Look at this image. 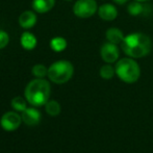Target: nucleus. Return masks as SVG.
I'll return each instance as SVG.
<instances>
[{
	"label": "nucleus",
	"mask_w": 153,
	"mask_h": 153,
	"mask_svg": "<svg viewBox=\"0 0 153 153\" xmlns=\"http://www.w3.org/2000/svg\"><path fill=\"white\" fill-rule=\"evenodd\" d=\"M100 55H101V59L106 62V64L117 62L120 55L118 45L111 42L104 43L100 48Z\"/></svg>",
	"instance_id": "nucleus-7"
},
{
	"label": "nucleus",
	"mask_w": 153,
	"mask_h": 153,
	"mask_svg": "<svg viewBox=\"0 0 153 153\" xmlns=\"http://www.w3.org/2000/svg\"><path fill=\"white\" fill-rule=\"evenodd\" d=\"M116 75L123 82L134 83L141 76V68L132 57H125L116 62Z\"/></svg>",
	"instance_id": "nucleus-3"
},
{
	"label": "nucleus",
	"mask_w": 153,
	"mask_h": 153,
	"mask_svg": "<svg viewBox=\"0 0 153 153\" xmlns=\"http://www.w3.org/2000/svg\"><path fill=\"white\" fill-rule=\"evenodd\" d=\"M98 15L104 21H114L118 17V10L114 4L105 3L98 7Z\"/></svg>",
	"instance_id": "nucleus-9"
},
{
	"label": "nucleus",
	"mask_w": 153,
	"mask_h": 153,
	"mask_svg": "<svg viewBox=\"0 0 153 153\" xmlns=\"http://www.w3.org/2000/svg\"><path fill=\"white\" fill-rule=\"evenodd\" d=\"M50 96V85L43 78L31 80L25 89V98L33 106H42L47 103Z\"/></svg>",
	"instance_id": "nucleus-2"
},
{
	"label": "nucleus",
	"mask_w": 153,
	"mask_h": 153,
	"mask_svg": "<svg viewBox=\"0 0 153 153\" xmlns=\"http://www.w3.org/2000/svg\"><path fill=\"white\" fill-rule=\"evenodd\" d=\"M55 0H33L32 2V8L40 14L49 12L54 6Z\"/></svg>",
	"instance_id": "nucleus-12"
},
{
	"label": "nucleus",
	"mask_w": 153,
	"mask_h": 153,
	"mask_svg": "<svg viewBox=\"0 0 153 153\" xmlns=\"http://www.w3.org/2000/svg\"><path fill=\"white\" fill-rule=\"evenodd\" d=\"M21 117L23 123L28 126L38 125L41 121V113L34 107H27L25 111H22Z\"/></svg>",
	"instance_id": "nucleus-8"
},
{
	"label": "nucleus",
	"mask_w": 153,
	"mask_h": 153,
	"mask_svg": "<svg viewBox=\"0 0 153 153\" xmlns=\"http://www.w3.org/2000/svg\"><path fill=\"white\" fill-rule=\"evenodd\" d=\"M32 74L36 78H44L46 75H48V69L44 65L38 64L36 66H33V68H32Z\"/></svg>",
	"instance_id": "nucleus-19"
},
{
	"label": "nucleus",
	"mask_w": 153,
	"mask_h": 153,
	"mask_svg": "<svg viewBox=\"0 0 153 153\" xmlns=\"http://www.w3.org/2000/svg\"><path fill=\"white\" fill-rule=\"evenodd\" d=\"M50 47L53 51L55 52H62L67 48V41L66 39L62 38V36H56L53 38L50 41Z\"/></svg>",
	"instance_id": "nucleus-15"
},
{
	"label": "nucleus",
	"mask_w": 153,
	"mask_h": 153,
	"mask_svg": "<svg viewBox=\"0 0 153 153\" xmlns=\"http://www.w3.org/2000/svg\"><path fill=\"white\" fill-rule=\"evenodd\" d=\"M10 42V38H8V34L5 31L0 30V49L4 48L6 45Z\"/></svg>",
	"instance_id": "nucleus-20"
},
{
	"label": "nucleus",
	"mask_w": 153,
	"mask_h": 153,
	"mask_svg": "<svg viewBox=\"0 0 153 153\" xmlns=\"http://www.w3.org/2000/svg\"><path fill=\"white\" fill-rule=\"evenodd\" d=\"M105 36H106L107 42L114 43L116 45H121L122 42L124 41V33L121 29L116 28V27H111V28H108L106 30V33H105Z\"/></svg>",
	"instance_id": "nucleus-11"
},
{
	"label": "nucleus",
	"mask_w": 153,
	"mask_h": 153,
	"mask_svg": "<svg viewBox=\"0 0 153 153\" xmlns=\"http://www.w3.org/2000/svg\"><path fill=\"white\" fill-rule=\"evenodd\" d=\"M45 109H46V113L48 114L49 116H52V117L59 116L62 111L61 104L55 100L47 101V103L45 104Z\"/></svg>",
	"instance_id": "nucleus-14"
},
{
	"label": "nucleus",
	"mask_w": 153,
	"mask_h": 153,
	"mask_svg": "<svg viewBox=\"0 0 153 153\" xmlns=\"http://www.w3.org/2000/svg\"><path fill=\"white\" fill-rule=\"evenodd\" d=\"M67 1H71V0H67Z\"/></svg>",
	"instance_id": "nucleus-23"
},
{
	"label": "nucleus",
	"mask_w": 153,
	"mask_h": 153,
	"mask_svg": "<svg viewBox=\"0 0 153 153\" xmlns=\"http://www.w3.org/2000/svg\"><path fill=\"white\" fill-rule=\"evenodd\" d=\"M27 100H25L22 97H15L12 100V107L17 111H21L22 113L23 111L27 108Z\"/></svg>",
	"instance_id": "nucleus-18"
},
{
	"label": "nucleus",
	"mask_w": 153,
	"mask_h": 153,
	"mask_svg": "<svg viewBox=\"0 0 153 153\" xmlns=\"http://www.w3.org/2000/svg\"><path fill=\"white\" fill-rule=\"evenodd\" d=\"M21 46L26 50H32L36 46V38L30 32H24L20 39Z\"/></svg>",
	"instance_id": "nucleus-13"
},
{
	"label": "nucleus",
	"mask_w": 153,
	"mask_h": 153,
	"mask_svg": "<svg viewBox=\"0 0 153 153\" xmlns=\"http://www.w3.org/2000/svg\"><path fill=\"white\" fill-rule=\"evenodd\" d=\"M114 1H115V3L119 4V5H123V4L127 3V1H128V0H114Z\"/></svg>",
	"instance_id": "nucleus-21"
},
{
	"label": "nucleus",
	"mask_w": 153,
	"mask_h": 153,
	"mask_svg": "<svg viewBox=\"0 0 153 153\" xmlns=\"http://www.w3.org/2000/svg\"><path fill=\"white\" fill-rule=\"evenodd\" d=\"M22 117L16 111H7L1 117L0 125L6 131H14L20 127L22 123Z\"/></svg>",
	"instance_id": "nucleus-6"
},
{
	"label": "nucleus",
	"mask_w": 153,
	"mask_h": 153,
	"mask_svg": "<svg viewBox=\"0 0 153 153\" xmlns=\"http://www.w3.org/2000/svg\"><path fill=\"white\" fill-rule=\"evenodd\" d=\"M98 12V5L95 0H77L73 6L75 16L81 19H87Z\"/></svg>",
	"instance_id": "nucleus-5"
},
{
	"label": "nucleus",
	"mask_w": 153,
	"mask_h": 153,
	"mask_svg": "<svg viewBox=\"0 0 153 153\" xmlns=\"http://www.w3.org/2000/svg\"><path fill=\"white\" fill-rule=\"evenodd\" d=\"M127 12L131 15V16H140L144 13V5L142 4V2L140 1H134L130 2L127 6Z\"/></svg>",
	"instance_id": "nucleus-16"
},
{
	"label": "nucleus",
	"mask_w": 153,
	"mask_h": 153,
	"mask_svg": "<svg viewBox=\"0 0 153 153\" xmlns=\"http://www.w3.org/2000/svg\"><path fill=\"white\" fill-rule=\"evenodd\" d=\"M137 1H140V2H144V1H147V0H137Z\"/></svg>",
	"instance_id": "nucleus-22"
},
{
	"label": "nucleus",
	"mask_w": 153,
	"mask_h": 153,
	"mask_svg": "<svg viewBox=\"0 0 153 153\" xmlns=\"http://www.w3.org/2000/svg\"><path fill=\"white\" fill-rule=\"evenodd\" d=\"M36 23V16L31 10H26L23 12L19 17V24L22 28L29 29L33 27Z\"/></svg>",
	"instance_id": "nucleus-10"
},
{
	"label": "nucleus",
	"mask_w": 153,
	"mask_h": 153,
	"mask_svg": "<svg viewBox=\"0 0 153 153\" xmlns=\"http://www.w3.org/2000/svg\"><path fill=\"white\" fill-rule=\"evenodd\" d=\"M99 74H100V76L102 77L103 79L108 80V79H111L116 75V69L114 68L111 64H106L100 68Z\"/></svg>",
	"instance_id": "nucleus-17"
},
{
	"label": "nucleus",
	"mask_w": 153,
	"mask_h": 153,
	"mask_svg": "<svg viewBox=\"0 0 153 153\" xmlns=\"http://www.w3.org/2000/svg\"><path fill=\"white\" fill-rule=\"evenodd\" d=\"M121 48L129 57L141 59L150 53L152 49V42L147 34L142 32H132L124 38Z\"/></svg>",
	"instance_id": "nucleus-1"
},
{
	"label": "nucleus",
	"mask_w": 153,
	"mask_h": 153,
	"mask_svg": "<svg viewBox=\"0 0 153 153\" xmlns=\"http://www.w3.org/2000/svg\"><path fill=\"white\" fill-rule=\"evenodd\" d=\"M74 74V67L68 61L55 62L48 68V77L52 82L62 85L72 78Z\"/></svg>",
	"instance_id": "nucleus-4"
}]
</instances>
